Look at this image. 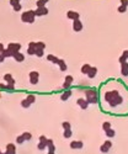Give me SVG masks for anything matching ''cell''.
<instances>
[{"label": "cell", "instance_id": "cell-19", "mask_svg": "<svg viewBox=\"0 0 128 154\" xmlns=\"http://www.w3.org/2000/svg\"><path fill=\"white\" fill-rule=\"evenodd\" d=\"M4 80H5L7 84H13V85H15V79L13 78V75H11L10 73H7V74H5V75H4Z\"/></svg>", "mask_w": 128, "mask_h": 154}, {"label": "cell", "instance_id": "cell-23", "mask_svg": "<svg viewBox=\"0 0 128 154\" xmlns=\"http://www.w3.org/2000/svg\"><path fill=\"white\" fill-rule=\"evenodd\" d=\"M90 68H91V65L90 64H84L81 67V69H80V72L82 73V74H86L88 75V73H89V70H90Z\"/></svg>", "mask_w": 128, "mask_h": 154}, {"label": "cell", "instance_id": "cell-1", "mask_svg": "<svg viewBox=\"0 0 128 154\" xmlns=\"http://www.w3.org/2000/svg\"><path fill=\"white\" fill-rule=\"evenodd\" d=\"M104 100L108 104V106H110L111 108L118 107V106H121V105H123V102H125V97L121 95V93H119L117 89H111V90L105 91Z\"/></svg>", "mask_w": 128, "mask_h": 154}, {"label": "cell", "instance_id": "cell-35", "mask_svg": "<svg viewBox=\"0 0 128 154\" xmlns=\"http://www.w3.org/2000/svg\"><path fill=\"white\" fill-rule=\"evenodd\" d=\"M27 54H28V56H35V54H36V48L28 47V48H27Z\"/></svg>", "mask_w": 128, "mask_h": 154}, {"label": "cell", "instance_id": "cell-18", "mask_svg": "<svg viewBox=\"0 0 128 154\" xmlns=\"http://www.w3.org/2000/svg\"><path fill=\"white\" fill-rule=\"evenodd\" d=\"M47 149L48 152H55V145H54V142L48 138L47 139Z\"/></svg>", "mask_w": 128, "mask_h": 154}, {"label": "cell", "instance_id": "cell-13", "mask_svg": "<svg viewBox=\"0 0 128 154\" xmlns=\"http://www.w3.org/2000/svg\"><path fill=\"white\" fill-rule=\"evenodd\" d=\"M67 17L70 19V20H77V19L80 17V15H79V13H77V11H73V10H69L67 13Z\"/></svg>", "mask_w": 128, "mask_h": 154}, {"label": "cell", "instance_id": "cell-26", "mask_svg": "<svg viewBox=\"0 0 128 154\" xmlns=\"http://www.w3.org/2000/svg\"><path fill=\"white\" fill-rule=\"evenodd\" d=\"M49 1V0H37L36 1V6L37 7H42V6H46V4Z\"/></svg>", "mask_w": 128, "mask_h": 154}, {"label": "cell", "instance_id": "cell-8", "mask_svg": "<svg viewBox=\"0 0 128 154\" xmlns=\"http://www.w3.org/2000/svg\"><path fill=\"white\" fill-rule=\"evenodd\" d=\"M82 27H84V26H82V22L79 20V19H77V20L73 21V30L75 32H80L82 30Z\"/></svg>", "mask_w": 128, "mask_h": 154}, {"label": "cell", "instance_id": "cell-7", "mask_svg": "<svg viewBox=\"0 0 128 154\" xmlns=\"http://www.w3.org/2000/svg\"><path fill=\"white\" fill-rule=\"evenodd\" d=\"M77 104H78V106L82 108V110H86V108L89 107V102L86 101V99H84V97H79V99L77 100Z\"/></svg>", "mask_w": 128, "mask_h": 154}, {"label": "cell", "instance_id": "cell-6", "mask_svg": "<svg viewBox=\"0 0 128 154\" xmlns=\"http://www.w3.org/2000/svg\"><path fill=\"white\" fill-rule=\"evenodd\" d=\"M28 77H30V83H31L32 85H36L37 83H38L40 73H38V72H36V70H33V72H30Z\"/></svg>", "mask_w": 128, "mask_h": 154}, {"label": "cell", "instance_id": "cell-11", "mask_svg": "<svg viewBox=\"0 0 128 154\" xmlns=\"http://www.w3.org/2000/svg\"><path fill=\"white\" fill-rule=\"evenodd\" d=\"M73 81H74V78L71 77V75H67L65 77V79H64V84H63V88L65 89V90H68V88L73 84Z\"/></svg>", "mask_w": 128, "mask_h": 154}, {"label": "cell", "instance_id": "cell-41", "mask_svg": "<svg viewBox=\"0 0 128 154\" xmlns=\"http://www.w3.org/2000/svg\"><path fill=\"white\" fill-rule=\"evenodd\" d=\"M13 7H14V11H20V10L22 9L21 4H17V5H15V6H13Z\"/></svg>", "mask_w": 128, "mask_h": 154}, {"label": "cell", "instance_id": "cell-20", "mask_svg": "<svg viewBox=\"0 0 128 154\" xmlns=\"http://www.w3.org/2000/svg\"><path fill=\"white\" fill-rule=\"evenodd\" d=\"M127 61H128V51H123V53L121 54V57L118 58V62L122 64V63H125Z\"/></svg>", "mask_w": 128, "mask_h": 154}, {"label": "cell", "instance_id": "cell-44", "mask_svg": "<svg viewBox=\"0 0 128 154\" xmlns=\"http://www.w3.org/2000/svg\"><path fill=\"white\" fill-rule=\"evenodd\" d=\"M28 47H31V48H36V42H30V43H28Z\"/></svg>", "mask_w": 128, "mask_h": 154}, {"label": "cell", "instance_id": "cell-2", "mask_svg": "<svg viewBox=\"0 0 128 154\" xmlns=\"http://www.w3.org/2000/svg\"><path fill=\"white\" fill-rule=\"evenodd\" d=\"M85 99L89 104H97L99 102V95L95 89H88L85 90Z\"/></svg>", "mask_w": 128, "mask_h": 154}, {"label": "cell", "instance_id": "cell-36", "mask_svg": "<svg viewBox=\"0 0 128 154\" xmlns=\"http://www.w3.org/2000/svg\"><path fill=\"white\" fill-rule=\"evenodd\" d=\"M117 11H118V13H121V14H123V13H126V11H127V6L119 5V6H118V9H117Z\"/></svg>", "mask_w": 128, "mask_h": 154}, {"label": "cell", "instance_id": "cell-16", "mask_svg": "<svg viewBox=\"0 0 128 154\" xmlns=\"http://www.w3.org/2000/svg\"><path fill=\"white\" fill-rule=\"evenodd\" d=\"M47 61H49L51 63H54V64L58 65V63H59V61H61V58L55 57V56H53V54H48L47 56Z\"/></svg>", "mask_w": 128, "mask_h": 154}, {"label": "cell", "instance_id": "cell-24", "mask_svg": "<svg viewBox=\"0 0 128 154\" xmlns=\"http://www.w3.org/2000/svg\"><path fill=\"white\" fill-rule=\"evenodd\" d=\"M105 133H106V137H108V138H113L116 136V131L113 128H110L108 131H106Z\"/></svg>", "mask_w": 128, "mask_h": 154}, {"label": "cell", "instance_id": "cell-17", "mask_svg": "<svg viewBox=\"0 0 128 154\" xmlns=\"http://www.w3.org/2000/svg\"><path fill=\"white\" fill-rule=\"evenodd\" d=\"M71 94H73V93H71V90H69V89L65 90V91H64L62 95H61V100H62V101H67V100L71 96Z\"/></svg>", "mask_w": 128, "mask_h": 154}, {"label": "cell", "instance_id": "cell-31", "mask_svg": "<svg viewBox=\"0 0 128 154\" xmlns=\"http://www.w3.org/2000/svg\"><path fill=\"white\" fill-rule=\"evenodd\" d=\"M110 128H112V127H111V123L108 122V121H106V122L102 123V130L105 131V132H106V131H108Z\"/></svg>", "mask_w": 128, "mask_h": 154}, {"label": "cell", "instance_id": "cell-27", "mask_svg": "<svg viewBox=\"0 0 128 154\" xmlns=\"http://www.w3.org/2000/svg\"><path fill=\"white\" fill-rule=\"evenodd\" d=\"M21 136H22V138H24L25 141H31L32 139V134L30 133V132H24Z\"/></svg>", "mask_w": 128, "mask_h": 154}, {"label": "cell", "instance_id": "cell-39", "mask_svg": "<svg viewBox=\"0 0 128 154\" xmlns=\"http://www.w3.org/2000/svg\"><path fill=\"white\" fill-rule=\"evenodd\" d=\"M14 86L15 85H13V84H7V85H5V90H7V91H13Z\"/></svg>", "mask_w": 128, "mask_h": 154}, {"label": "cell", "instance_id": "cell-33", "mask_svg": "<svg viewBox=\"0 0 128 154\" xmlns=\"http://www.w3.org/2000/svg\"><path fill=\"white\" fill-rule=\"evenodd\" d=\"M62 127H63V130L65 131V130H70L71 125H70V122H68V121H64V122L62 123Z\"/></svg>", "mask_w": 128, "mask_h": 154}, {"label": "cell", "instance_id": "cell-46", "mask_svg": "<svg viewBox=\"0 0 128 154\" xmlns=\"http://www.w3.org/2000/svg\"><path fill=\"white\" fill-rule=\"evenodd\" d=\"M5 50V47H4V44L3 43H0V53H1V52Z\"/></svg>", "mask_w": 128, "mask_h": 154}, {"label": "cell", "instance_id": "cell-34", "mask_svg": "<svg viewBox=\"0 0 128 154\" xmlns=\"http://www.w3.org/2000/svg\"><path fill=\"white\" fill-rule=\"evenodd\" d=\"M30 105H31V104H30V102H28V101L26 100V99L21 101V106L24 107V108H28V107H30Z\"/></svg>", "mask_w": 128, "mask_h": 154}, {"label": "cell", "instance_id": "cell-42", "mask_svg": "<svg viewBox=\"0 0 128 154\" xmlns=\"http://www.w3.org/2000/svg\"><path fill=\"white\" fill-rule=\"evenodd\" d=\"M48 138L46 136H40V142H47Z\"/></svg>", "mask_w": 128, "mask_h": 154}, {"label": "cell", "instance_id": "cell-38", "mask_svg": "<svg viewBox=\"0 0 128 154\" xmlns=\"http://www.w3.org/2000/svg\"><path fill=\"white\" fill-rule=\"evenodd\" d=\"M24 142H25V139H24V138H22V136L20 134V136H18V137L16 138V143H17V144H22V143H24Z\"/></svg>", "mask_w": 128, "mask_h": 154}, {"label": "cell", "instance_id": "cell-12", "mask_svg": "<svg viewBox=\"0 0 128 154\" xmlns=\"http://www.w3.org/2000/svg\"><path fill=\"white\" fill-rule=\"evenodd\" d=\"M5 154H16V147H15V144H14V143L6 144Z\"/></svg>", "mask_w": 128, "mask_h": 154}, {"label": "cell", "instance_id": "cell-22", "mask_svg": "<svg viewBox=\"0 0 128 154\" xmlns=\"http://www.w3.org/2000/svg\"><path fill=\"white\" fill-rule=\"evenodd\" d=\"M58 65H59V69H61L62 72H65V70L68 69V67H67V63L64 62V59H61V61H59Z\"/></svg>", "mask_w": 128, "mask_h": 154}, {"label": "cell", "instance_id": "cell-30", "mask_svg": "<svg viewBox=\"0 0 128 154\" xmlns=\"http://www.w3.org/2000/svg\"><path fill=\"white\" fill-rule=\"evenodd\" d=\"M1 54L4 56V57L5 58H9V57H13V53H11V52L7 50V48H5V50H4L3 52H1Z\"/></svg>", "mask_w": 128, "mask_h": 154}, {"label": "cell", "instance_id": "cell-25", "mask_svg": "<svg viewBox=\"0 0 128 154\" xmlns=\"http://www.w3.org/2000/svg\"><path fill=\"white\" fill-rule=\"evenodd\" d=\"M36 50H42V51H44L46 50V43L44 42H36Z\"/></svg>", "mask_w": 128, "mask_h": 154}, {"label": "cell", "instance_id": "cell-32", "mask_svg": "<svg viewBox=\"0 0 128 154\" xmlns=\"http://www.w3.org/2000/svg\"><path fill=\"white\" fill-rule=\"evenodd\" d=\"M71 134H73L71 130H65V131H64V133H63V137H64V138H70Z\"/></svg>", "mask_w": 128, "mask_h": 154}, {"label": "cell", "instance_id": "cell-48", "mask_svg": "<svg viewBox=\"0 0 128 154\" xmlns=\"http://www.w3.org/2000/svg\"><path fill=\"white\" fill-rule=\"evenodd\" d=\"M1 153H3V152H1V151H0V154H1Z\"/></svg>", "mask_w": 128, "mask_h": 154}, {"label": "cell", "instance_id": "cell-37", "mask_svg": "<svg viewBox=\"0 0 128 154\" xmlns=\"http://www.w3.org/2000/svg\"><path fill=\"white\" fill-rule=\"evenodd\" d=\"M43 54H44V51H42V50H36V54L35 56H37V57H43Z\"/></svg>", "mask_w": 128, "mask_h": 154}, {"label": "cell", "instance_id": "cell-10", "mask_svg": "<svg viewBox=\"0 0 128 154\" xmlns=\"http://www.w3.org/2000/svg\"><path fill=\"white\" fill-rule=\"evenodd\" d=\"M69 147L71 149H81L84 147V143H82L81 141H73V142H70Z\"/></svg>", "mask_w": 128, "mask_h": 154}, {"label": "cell", "instance_id": "cell-9", "mask_svg": "<svg viewBox=\"0 0 128 154\" xmlns=\"http://www.w3.org/2000/svg\"><path fill=\"white\" fill-rule=\"evenodd\" d=\"M35 14H36V16H44V15L48 14V9L46 6L37 7V9H35Z\"/></svg>", "mask_w": 128, "mask_h": 154}, {"label": "cell", "instance_id": "cell-40", "mask_svg": "<svg viewBox=\"0 0 128 154\" xmlns=\"http://www.w3.org/2000/svg\"><path fill=\"white\" fill-rule=\"evenodd\" d=\"M17 4H20V0H10L11 6H15V5H17Z\"/></svg>", "mask_w": 128, "mask_h": 154}, {"label": "cell", "instance_id": "cell-21", "mask_svg": "<svg viewBox=\"0 0 128 154\" xmlns=\"http://www.w3.org/2000/svg\"><path fill=\"white\" fill-rule=\"evenodd\" d=\"M96 74H97V68H96V67H91L90 70H89V73H88V77L90 79H92V78L96 77Z\"/></svg>", "mask_w": 128, "mask_h": 154}, {"label": "cell", "instance_id": "cell-49", "mask_svg": "<svg viewBox=\"0 0 128 154\" xmlns=\"http://www.w3.org/2000/svg\"><path fill=\"white\" fill-rule=\"evenodd\" d=\"M20 1H21V0H20Z\"/></svg>", "mask_w": 128, "mask_h": 154}, {"label": "cell", "instance_id": "cell-43", "mask_svg": "<svg viewBox=\"0 0 128 154\" xmlns=\"http://www.w3.org/2000/svg\"><path fill=\"white\" fill-rule=\"evenodd\" d=\"M121 1V5L123 6H128V0H119Z\"/></svg>", "mask_w": 128, "mask_h": 154}, {"label": "cell", "instance_id": "cell-14", "mask_svg": "<svg viewBox=\"0 0 128 154\" xmlns=\"http://www.w3.org/2000/svg\"><path fill=\"white\" fill-rule=\"evenodd\" d=\"M13 58H14L16 62L21 63V62H24V61H25V54H22L21 52H17V53H15V54L13 56Z\"/></svg>", "mask_w": 128, "mask_h": 154}, {"label": "cell", "instance_id": "cell-28", "mask_svg": "<svg viewBox=\"0 0 128 154\" xmlns=\"http://www.w3.org/2000/svg\"><path fill=\"white\" fill-rule=\"evenodd\" d=\"M37 148H38V151H44L47 148V142H40L37 144Z\"/></svg>", "mask_w": 128, "mask_h": 154}, {"label": "cell", "instance_id": "cell-5", "mask_svg": "<svg viewBox=\"0 0 128 154\" xmlns=\"http://www.w3.org/2000/svg\"><path fill=\"white\" fill-rule=\"evenodd\" d=\"M112 148V142L110 139H107V141H105L102 144H101V147H100V152L101 153H108L110 152V149Z\"/></svg>", "mask_w": 128, "mask_h": 154}, {"label": "cell", "instance_id": "cell-4", "mask_svg": "<svg viewBox=\"0 0 128 154\" xmlns=\"http://www.w3.org/2000/svg\"><path fill=\"white\" fill-rule=\"evenodd\" d=\"M7 50H9L11 53H13V56L15 54V53H17V52H20V50H21V44L20 43H14V42H11V43H9L7 44Z\"/></svg>", "mask_w": 128, "mask_h": 154}, {"label": "cell", "instance_id": "cell-29", "mask_svg": "<svg viewBox=\"0 0 128 154\" xmlns=\"http://www.w3.org/2000/svg\"><path fill=\"white\" fill-rule=\"evenodd\" d=\"M26 100H27L28 102L32 105V104H33V102H35V101H36V96H35V95H32V94H30V95H27V96H26Z\"/></svg>", "mask_w": 128, "mask_h": 154}, {"label": "cell", "instance_id": "cell-45", "mask_svg": "<svg viewBox=\"0 0 128 154\" xmlns=\"http://www.w3.org/2000/svg\"><path fill=\"white\" fill-rule=\"evenodd\" d=\"M4 61H5V57H4V56H3L1 53H0V63H3Z\"/></svg>", "mask_w": 128, "mask_h": 154}, {"label": "cell", "instance_id": "cell-15", "mask_svg": "<svg viewBox=\"0 0 128 154\" xmlns=\"http://www.w3.org/2000/svg\"><path fill=\"white\" fill-rule=\"evenodd\" d=\"M121 74L123 77H128V62H125L121 64Z\"/></svg>", "mask_w": 128, "mask_h": 154}, {"label": "cell", "instance_id": "cell-47", "mask_svg": "<svg viewBox=\"0 0 128 154\" xmlns=\"http://www.w3.org/2000/svg\"><path fill=\"white\" fill-rule=\"evenodd\" d=\"M48 154H55V152H48Z\"/></svg>", "mask_w": 128, "mask_h": 154}, {"label": "cell", "instance_id": "cell-3", "mask_svg": "<svg viewBox=\"0 0 128 154\" xmlns=\"http://www.w3.org/2000/svg\"><path fill=\"white\" fill-rule=\"evenodd\" d=\"M36 20V14L35 10H27L25 13H22L21 15V21L22 22H27V24H33Z\"/></svg>", "mask_w": 128, "mask_h": 154}]
</instances>
